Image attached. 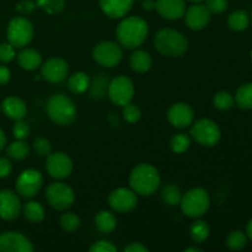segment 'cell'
Returning <instances> with one entry per match:
<instances>
[{
  "label": "cell",
  "mask_w": 252,
  "mask_h": 252,
  "mask_svg": "<svg viewBox=\"0 0 252 252\" xmlns=\"http://www.w3.org/2000/svg\"><path fill=\"white\" fill-rule=\"evenodd\" d=\"M149 32L147 21L139 16L123 19L116 30L118 43L126 49H135L144 43Z\"/></svg>",
  "instance_id": "6da1fadb"
},
{
  "label": "cell",
  "mask_w": 252,
  "mask_h": 252,
  "mask_svg": "<svg viewBox=\"0 0 252 252\" xmlns=\"http://www.w3.org/2000/svg\"><path fill=\"white\" fill-rule=\"evenodd\" d=\"M130 189L140 196H152L160 186L159 171L153 165L142 162L132 170L129 175Z\"/></svg>",
  "instance_id": "7a4b0ae2"
},
{
  "label": "cell",
  "mask_w": 252,
  "mask_h": 252,
  "mask_svg": "<svg viewBox=\"0 0 252 252\" xmlns=\"http://www.w3.org/2000/svg\"><path fill=\"white\" fill-rule=\"evenodd\" d=\"M154 46L166 57H181L189 49V41L184 33L174 29H161L154 37Z\"/></svg>",
  "instance_id": "3957f363"
},
{
  "label": "cell",
  "mask_w": 252,
  "mask_h": 252,
  "mask_svg": "<svg viewBox=\"0 0 252 252\" xmlns=\"http://www.w3.org/2000/svg\"><path fill=\"white\" fill-rule=\"evenodd\" d=\"M46 111L49 118L59 126L71 125L76 118L75 103L63 94L52 95L47 101Z\"/></svg>",
  "instance_id": "277c9868"
},
{
  "label": "cell",
  "mask_w": 252,
  "mask_h": 252,
  "mask_svg": "<svg viewBox=\"0 0 252 252\" xmlns=\"http://www.w3.org/2000/svg\"><path fill=\"white\" fill-rule=\"evenodd\" d=\"M180 206L185 216L189 218H199L208 212L211 207V197L206 189L196 187L182 194Z\"/></svg>",
  "instance_id": "5b68a950"
},
{
  "label": "cell",
  "mask_w": 252,
  "mask_h": 252,
  "mask_svg": "<svg viewBox=\"0 0 252 252\" xmlns=\"http://www.w3.org/2000/svg\"><path fill=\"white\" fill-rule=\"evenodd\" d=\"M33 25L24 16L14 17L6 30L7 41L14 48H24L27 46L33 38Z\"/></svg>",
  "instance_id": "8992f818"
},
{
  "label": "cell",
  "mask_w": 252,
  "mask_h": 252,
  "mask_svg": "<svg viewBox=\"0 0 252 252\" xmlns=\"http://www.w3.org/2000/svg\"><path fill=\"white\" fill-rule=\"evenodd\" d=\"M191 137L203 147H214L221 138L220 128L209 118H201L192 125Z\"/></svg>",
  "instance_id": "52a82bcc"
},
{
  "label": "cell",
  "mask_w": 252,
  "mask_h": 252,
  "mask_svg": "<svg viewBox=\"0 0 252 252\" xmlns=\"http://www.w3.org/2000/svg\"><path fill=\"white\" fill-rule=\"evenodd\" d=\"M46 199L49 206L58 211H66L75 201V193L73 189L63 182H53L46 189Z\"/></svg>",
  "instance_id": "ba28073f"
},
{
  "label": "cell",
  "mask_w": 252,
  "mask_h": 252,
  "mask_svg": "<svg viewBox=\"0 0 252 252\" xmlns=\"http://www.w3.org/2000/svg\"><path fill=\"white\" fill-rule=\"evenodd\" d=\"M107 95L115 105L121 107L129 103L134 96V84L132 79L126 75L116 76L108 83Z\"/></svg>",
  "instance_id": "9c48e42d"
},
{
  "label": "cell",
  "mask_w": 252,
  "mask_h": 252,
  "mask_svg": "<svg viewBox=\"0 0 252 252\" xmlns=\"http://www.w3.org/2000/svg\"><path fill=\"white\" fill-rule=\"evenodd\" d=\"M93 58L98 65L115 68L122 62L123 52L120 44L112 41H103L96 44L93 51Z\"/></svg>",
  "instance_id": "30bf717a"
},
{
  "label": "cell",
  "mask_w": 252,
  "mask_h": 252,
  "mask_svg": "<svg viewBox=\"0 0 252 252\" xmlns=\"http://www.w3.org/2000/svg\"><path fill=\"white\" fill-rule=\"evenodd\" d=\"M42 185H43V176L41 172L36 169H27L19 175L15 187L17 193L21 197L32 198L38 193Z\"/></svg>",
  "instance_id": "8fae6325"
},
{
  "label": "cell",
  "mask_w": 252,
  "mask_h": 252,
  "mask_svg": "<svg viewBox=\"0 0 252 252\" xmlns=\"http://www.w3.org/2000/svg\"><path fill=\"white\" fill-rule=\"evenodd\" d=\"M46 170L53 179L64 180L70 176L73 171V161L65 153H51L47 155Z\"/></svg>",
  "instance_id": "7c38bea8"
},
{
  "label": "cell",
  "mask_w": 252,
  "mask_h": 252,
  "mask_svg": "<svg viewBox=\"0 0 252 252\" xmlns=\"http://www.w3.org/2000/svg\"><path fill=\"white\" fill-rule=\"evenodd\" d=\"M137 193L133 189L125 187L113 189L108 196V204L117 213L125 214L133 211L137 206Z\"/></svg>",
  "instance_id": "4fadbf2b"
},
{
  "label": "cell",
  "mask_w": 252,
  "mask_h": 252,
  "mask_svg": "<svg viewBox=\"0 0 252 252\" xmlns=\"http://www.w3.org/2000/svg\"><path fill=\"white\" fill-rule=\"evenodd\" d=\"M31 241L17 231L0 234V252H33Z\"/></svg>",
  "instance_id": "5bb4252c"
},
{
  "label": "cell",
  "mask_w": 252,
  "mask_h": 252,
  "mask_svg": "<svg viewBox=\"0 0 252 252\" xmlns=\"http://www.w3.org/2000/svg\"><path fill=\"white\" fill-rule=\"evenodd\" d=\"M68 73V63L62 58L54 57V58H49L48 61L42 64L41 75L48 83H62L63 80H65Z\"/></svg>",
  "instance_id": "9a60e30c"
},
{
  "label": "cell",
  "mask_w": 252,
  "mask_h": 252,
  "mask_svg": "<svg viewBox=\"0 0 252 252\" xmlns=\"http://www.w3.org/2000/svg\"><path fill=\"white\" fill-rule=\"evenodd\" d=\"M184 16L186 25L193 31H201L206 29L211 21V11L206 5L201 2H194L192 6H189Z\"/></svg>",
  "instance_id": "2e32d148"
},
{
  "label": "cell",
  "mask_w": 252,
  "mask_h": 252,
  "mask_svg": "<svg viewBox=\"0 0 252 252\" xmlns=\"http://www.w3.org/2000/svg\"><path fill=\"white\" fill-rule=\"evenodd\" d=\"M21 202L19 196L10 189L0 191V218L2 220H15L21 213Z\"/></svg>",
  "instance_id": "e0dca14e"
},
{
  "label": "cell",
  "mask_w": 252,
  "mask_h": 252,
  "mask_svg": "<svg viewBox=\"0 0 252 252\" xmlns=\"http://www.w3.org/2000/svg\"><path fill=\"white\" fill-rule=\"evenodd\" d=\"M194 112L189 105L185 102H176L167 111V120L175 128H186L193 123Z\"/></svg>",
  "instance_id": "ac0fdd59"
},
{
  "label": "cell",
  "mask_w": 252,
  "mask_h": 252,
  "mask_svg": "<svg viewBox=\"0 0 252 252\" xmlns=\"http://www.w3.org/2000/svg\"><path fill=\"white\" fill-rule=\"evenodd\" d=\"M155 9L161 17L174 21L184 17L186 12V2L185 0H157Z\"/></svg>",
  "instance_id": "d6986e66"
},
{
  "label": "cell",
  "mask_w": 252,
  "mask_h": 252,
  "mask_svg": "<svg viewBox=\"0 0 252 252\" xmlns=\"http://www.w3.org/2000/svg\"><path fill=\"white\" fill-rule=\"evenodd\" d=\"M134 0H100L101 10L111 19H121L132 9Z\"/></svg>",
  "instance_id": "ffe728a7"
},
{
  "label": "cell",
  "mask_w": 252,
  "mask_h": 252,
  "mask_svg": "<svg viewBox=\"0 0 252 252\" xmlns=\"http://www.w3.org/2000/svg\"><path fill=\"white\" fill-rule=\"evenodd\" d=\"M1 108L5 116L14 121L24 120L27 115L26 103L16 96H9L5 98L1 103Z\"/></svg>",
  "instance_id": "44dd1931"
},
{
  "label": "cell",
  "mask_w": 252,
  "mask_h": 252,
  "mask_svg": "<svg viewBox=\"0 0 252 252\" xmlns=\"http://www.w3.org/2000/svg\"><path fill=\"white\" fill-rule=\"evenodd\" d=\"M17 63L27 71L36 70L42 65V56L36 49L25 48L17 54Z\"/></svg>",
  "instance_id": "7402d4cb"
},
{
  "label": "cell",
  "mask_w": 252,
  "mask_h": 252,
  "mask_svg": "<svg viewBox=\"0 0 252 252\" xmlns=\"http://www.w3.org/2000/svg\"><path fill=\"white\" fill-rule=\"evenodd\" d=\"M129 64L130 68L133 69L137 73H147L148 70H150L153 65V59L148 52L142 51H135L130 54L129 57Z\"/></svg>",
  "instance_id": "603a6c76"
},
{
  "label": "cell",
  "mask_w": 252,
  "mask_h": 252,
  "mask_svg": "<svg viewBox=\"0 0 252 252\" xmlns=\"http://www.w3.org/2000/svg\"><path fill=\"white\" fill-rule=\"evenodd\" d=\"M95 225L98 231L103 234L112 233L117 226V219L115 214L108 211H101L95 217Z\"/></svg>",
  "instance_id": "cb8c5ba5"
},
{
  "label": "cell",
  "mask_w": 252,
  "mask_h": 252,
  "mask_svg": "<svg viewBox=\"0 0 252 252\" xmlns=\"http://www.w3.org/2000/svg\"><path fill=\"white\" fill-rule=\"evenodd\" d=\"M22 213H24L25 218L31 223H39L46 217L43 206L36 201H30L25 203L22 207Z\"/></svg>",
  "instance_id": "d4e9b609"
},
{
  "label": "cell",
  "mask_w": 252,
  "mask_h": 252,
  "mask_svg": "<svg viewBox=\"0 0 252 252\" xmlns=\"http://www.w3.org/2000/svg\"><path fill=\"white\" fill-rule=\"evenodd\" d=\"M68 86L69 90L73 94H76V95L83 94L85 93L89 89V86H90V78H89L85 73H83V71L74 73L73 75L69 78Z\"/></svg>",
  "instance_id": "484cf974"
},
{
  "label": "cell",
  "mask_w": 252,
  "mask_h": 252,
  "mask_svg": "<svg viewBox=\"0 0 252 252\" xmlns=\"http://www.w3.org/2000/svg\"><path fill=\"white\" fill-rule=\"evenodd\" d=\"M108 88V79L105 74H98L93 81L90 80V97L94 100H101L106 95V91Z\"/></svg>",
  "instance_id": "4316f807"
},
{
  "label": "cell",
  "mask_w": 252,
  "mask_h": 252,
  "mask_svg": "<svg viewBox=\"0 0 252 252\" xmlns=\"http://www.w3.org/2000/svg\"><path fill=\"white\" fill-rule=\"evenodd\" d=\"M30 154V147L27 145V143H25L24 140H19L16 142H12L7 145L6 148V155L10 159L15 160V161H21L25 160Z\"/></svg>",
  "instance_id": "83f0119b"
},
{
  "label": "cell",
  "mask_w": 252,
  "mask_h": 252,
  "mask_svg": "<svg viewBox=\"0 0 252 252\" xmlns=\"http://www.w3.org/2000/svg\"><path fill=\"white\" fill-rule=\"evenodd\" d=\"M182 198V191L177 185L169 184L162 189L161 199L165 204L170 207L179 206Z\"/></svg>",
  "instance_id": "f1b7e54d"
},
{
  "label": "cell",
  "mask_w": 252,
  "mask_h": 252,
  "mask_svg": "<svg viewBox=\"0 0 252 252\" xmlns=\"http://www.w3.org/2000/svg\"><path fill=\"white\" fill-rule=\"evenodd\" d=\"M236 105L244 110H252V83L241 85L235 94Z\"/></svg>",
  "instance_id": "f546056e"
},
{
  "label": "cell",
  "mask_w": 252,
  "mask_h": 252,
  "mask_svg": "<svg viewBox=\"0 0 252 252\" xmlns=\"http://www.w3.org/2000/svg\"><path fill=\"white\" fill-rule=\"evenodd\" d=\"M249 15L245 10H236L228 17V26L233 31H244L249 26Z\"/></svg>",
  "instance_id": "4dcf8cb0"
},
{
  "label": "cell",
  "mask_w": 252,
  "mask_h": 252,
  "mask_svg": "<svg viewBox=\"0 0 252 252\" xmlns=\"http://www.w3.org/2000/svg\"><path fill=\"white\" fill-rule=\"evenodd\" d=\"M189 235L192 241L196 244H202L208 239L209 236V226L206 221L197 220L189 228Z\"/></svg>",
  "instance_id": "1f68e13d"
},
{
  "label": "cell",
  "mask_w": 252,
  "mask_h": 252,
  "mask_svg": "<svg viewBox=\"0 0 252 252\" xmlns=\"http://www.w3.org/2000/svg\"><path fill=\"white\" fill-rule=\"evenodd\" d=\"M248 244V235L241 230H234L226 238V246L233 251H240Z\"/></svg>",
  "instance_id": "d6a6232c"
},
{
  "label": "cell",
  "mask_w": 252,
  "mask_h": 252,
  "mask_svg": "<svg viewBox=\"0 0 252 252\" xmlns=\"http://www.w3.org/2000/svg\"><path fill=\"white\" fill-rule=\"evenodd\" d=\"M189 145H191V139H189V134H185V133L175 134L170 140V149L175 154H182V153L187 152Z\"/></svg>",
  "instance_id": "836d02e7"
},
{
  "label": "cell",
  "mask_w": 252,
  "mask_h": 252,
  "mask_svg": "<svg viewBox=\"0 0 252 252\" xmlns=\"http://www.w3.org/2000/svg\"><path fill=\"white\" fill-rule=\"evenodd\" d=\"M213 103L218 110L228 111L234 107V105H235V98L228 91H219V93H217L214 95Z\"/></svg>",
  "instance_id": "e575fe53"
},
{
  "label": "cell",
  "mask_w": 252,
  "mask_h": 252,
  "mask_svg": "<svg viewBox=\"0 0 252 252\" xmlns=\"http://www.w3.org/2000/svg\"><path fill=\"white\" fill-rule=\"evenodd\" d=\"M37 6L49 15H56L63 11L65 1L64 0H37Z\"/></svg>",
  "instance_id": "d590c367"
},
{
  "label": "cell",
  "mask_w": 252,
  "mask_h": 252,
  "mask_svg": "<svg viewBox=\"0 0 252 252\" xmlns=\"http://www.w3.org/2000/svg\"><path fill=\"white\" fill-rule=\"evenodd\" d=\"M62 229L66 233H74L80 226V218L74 213H64L59 219Z\"/></svg>",
  "instance_id": "8d00e7d4"
},
{
  "label": "cell",
  "mask_w": 252,
  "mask_h": 252,
  "mask_svg": "<svg viewBox=\"0 0 252 252\" xmlns=\"http://www.w3.org/2000/svg\"><path fill=\"white\" fill-rule=\"evenodd\" d=\"M123 118L127 121L128 123H137L138 121L142 117V112H140L139 107L133 103H127V105L123 106Z\"/></svg>",
  "instance_id": "74e56055"
},
{
  "label": "cell",
  "mask_w": 252,
  "mask_h": 252,
  "mask_svg": "<svg viewBox=\"0 0 252 252\" xmlns=\"http://www.w3.org/2000/svg\"><path fill=\"white\" fill-rule=\"evenodd\" d=\"M32 148H33V152L38 157H47V155L52 153V144L46 138H37V139H34Z\"/></svg>",
  "instance_id": "f35d334b"
},
{
  "label": "cell",
  "mask_w": 252,
  "mask_h": 252,
  "mask_svg": "<svg viewBox=\"0 0 252 252\" xmlns=\"http://www.w3.org/2000/svg\"><path fill=\"white\" fill-rule=\"evenodd\" d=\"M12 133H14V137L19 140H25L29 138L30 135V127L26 122H24L22 120L16 121V123L12 127Z\"/></svg>",
  "instance_id": "ab89813d"
},
{
  "label": "cell",
  "mask_w": 252,
  "mask_h": 252,
  "mask_svg": "<svg viewBox=\"0 0 252 252\" xmlns=\"http://www.w3.org/2000/svg\"><path fill=\"white\" fill-rule=\"evenodd\" d=\"M206 6L211 14H223L229 6L228 0H206Z\"/></svg>",
  "instance_id": "60d3db41"
},
{
  "label": "cell",
  "mask_w": 252,
  "mask_h": 252,
  "mask_svg": "<svg viewBox=\"0 0 252 252\" xmlns=\"http://www.w3.org/2000/svg\"><path fill=\"white\" fill-rule=\"evenodd\" d=\"M15 56H16L15 48L9 42L0 44V62L1 63H10L15 58Z\"/></svg>",
  "instance_id": "b9f144b4"
},
{
  "label": "cell",
  "mask_w": 252,
  "mask_h": 252,
  "mask_svg": "<svg viewBox=\"0 0 252 252\" xmlns=\"http://www.w3.org/2000/svg\"><path fill=\"white\" fill-rule=\"evenodd\" d=\"M91 252H117V248L108 240H100L90 248Z\"/></svg>",
  "instance_id": "7bdbcfd3"
},
{
  "label": "cell",
  "mask_w": 252,
  "mask_h": 252,
  "mask_svg": "<svg viewBox=\"0 0 252 252\" xmlns=\"http://www.w3.org/2000/svg\"><path fill=\"white\" fill-rule=\"evenodd\" d=\"M36 2L32 1V0H22L16 5V11L21 15H27L31 14L36 9Z\"/></svg>",
  "instance_id": "ee69618b"
},
{
  "label": "cell",
  "mask_w": 252,
  "mask_h": 252,
  "mask_svg": "<svg viewBox=\"0 0 252 252\" xmlns=\"http://www.w3.org/2000/svg\"><path fill=\"white\" fill-rule=\"evenodd\" d=\"M12 165L7 158L0 157V179H5L11 174Z\"/></svg>",
  "instance_id": "f6af8a7d"
},
{
  "label": "cell",
  "mask_w": 252,
  "mask_h": 252,
  "mask_svg": "<svg viewBox=\"0 0 252 252\" xmlns=\"http://www.w3.org/2000/svg\"><path fill=\"white\" fill-rule=\"evenodd\" d=\"M149 249L140 243H132L125 248V252H148Z\"/></svg>",
  "instance_id": "bcb514c9"
},
{
  "label": "cell",
  "mask_w": 252,
  "mask_h": 252,
  "mask_svg": "<svg viewBox=\"0 0 252 252\" xmlns=\"http://www.w3.org/2000/svg\"><path fill=\"white\" fill-rule=\"evenodd\" d=\"M10 70L5 65H0V85H4L10 80Z\"/></svg>",
  "instance_id": "7dc6e473"
},
{
  "label": "cell",
  "mask_w": 252,
  "mask_h": 252,
  "mask_svg": "<svg viewBox=\"0 0 252 252\" xmlns=\"http://www.w3.org/2000/svg\"><path fill=\"white\" fill-rule=\"evenodd\" d=\"M142 7L145 11H152L155 9V1L154 0H143Z\"/></svg>",
  "instance_id": "c3c4849f"
},
{
  "label": "cell",
  "mask_w": 252,
  "mask_h": 252,
  "mask_svg": "<svg viewBox=\"0 0 252 252\" xmlns=\"http://www.w3.org/2000/svg\"><path fill=\"white\" fill-rule=\"evenodd\" d=\"M5 144H6V137H5V133L2 132V129L0 128V152L4 149Z\"/></svg>",
  "instance_id": "681fc988"
},
{
  "label": "cell",
  "mask_w": 252,
  "mask_h": 252,
  "mask_svg": "<svg viewBox=\"0 0 252 252\" xmlns=\"http://www.w3.org/2000/svg\"><path fill=\"white\" fill-rule=\"evenodd\" d=\"M246 235L248 238L252 241V219L248 223V226H246Z\"/></svg>",
  "instance_id": "f907efd6"
},
{
  "label": "cell",
  "mask_w": 252,
  "mask_h": 252,
  "mask_svg": "<svg viewBox=\"0 0 252 252\" xmlns=\"http://www.w3.org/2000/svg\"><path fill=\"white\" fill-rule=\"evenodd\" d=\"M202 249H198V248H189V249H185V252H201Z\"/></svg>",
  "instance_id": "816d5d0a"
},
{
  "label": "cell",
  "mask_w": 252,
  "mask_h": 252,
  "mask_svg": "<svg viewBox=\"0 0 252 252\" xmlns=\"http://www.w3.org/2000/svg\"><path fill=\"white\" fill-rule=\"evenodd\" d=\"M189 1H192V2H202V1H204V0H189Z\"/></svg>",
  "instance_id": "f5cc1de1"
},
{
  "label": "cell",
  "mask_w": 252,
  "mask_h": 252,
  "mask_svg": "<svg viewBox=\"0 0 252 252\" xmlns=\"http://www.w3.org/2000/svg\"><path fill=\"white\" fill-rule=\"evenodd\" d=\"M251 21H252V12H251Z\"/></svg>",
  "instance_id": "db71d44e"
},
{
  "label": "cell",
  "mask_w": 252,
  "mask_h": 252,
  "mask_svg": "<svg viewBox=\"0 0 252 252\" xmlns=\"http://www.w3.org/2000/svg\"><path fill=\"white\" fill-rule=\"evenodd\" d=\"M251 58H252V54H251Z\"/></svg>",
  "instance_id": "11a10c76"
}]
</instances>
